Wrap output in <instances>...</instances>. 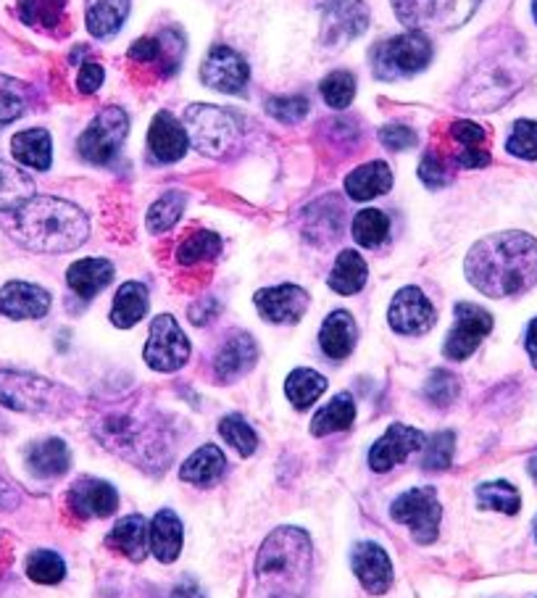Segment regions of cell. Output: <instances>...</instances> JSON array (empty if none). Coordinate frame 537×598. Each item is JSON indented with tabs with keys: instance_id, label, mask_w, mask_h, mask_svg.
I'll list each match as a JSON object with an SVG mask.
<instances>
[{
	"instance_id": "obj_1",
	"label": "cell",
	"mask_w": 537,
	"mask_h": 598,
	"mask_svg": "<svg viewBox=\"0 0 537 598\" xmlns=\"http://www.w3.org/2000/svg\"><path fill=\"white\" fill-rule=\"evenodd\" d=\"M467 277L490 298L520 296L537 285V240L527 232H498L467 256Z\"/></svg>"
},
{
	"instance_id": "obj_2",
	"label": "cell",
	"mask_w": 537,
	"mask_h": 598,
	"mask_svg": "<svg viewBox=\"0 0 537 598\" xmlns=\"http://www.w3.org/2000/svg\"><path fill=\"white\" fill-rule=\"evenodd\" d=\"M11 235L35 253H69L90 235V222L80 206L54 195H32L11 217Z\"/></svg>"
},
{
	"instance_id": "obj_3",
	"label": "cell",
	"mask_w": 537,
	"mask_h": 598,
	"mask_svg": "<svg viewBox=\"0 0 537 598\" xmlns=\"http://www.w3.org/2000/svg\"><path fill=\"white\" fill-rule=\"evenodd\" d=\"M312 567V538L301 528H277L256 556V598H306Z\"/></svg>"
},
{
	"instance_id": "obj_4",
	"label": "cell",
	"mask_w": 537,
	"mask_h": 598,
	"mask_svg": "<svg viewBox=\"0 0 537 598\" xmlns=\"http://www.w3.org/2000/svg\"><path fill=\"white\" fill-rule=\"evenodd\" d=\"M101 446L116 457H125L140 470L159 472L172 461V440L164 425L153 417H138L132 412H103L93 425Z\"/></svg>"
},
{
	"instance_id": "obj_5",
	"label": "cell",
	"mask_w": 537,
	"mask_h": 598,
	"mask_svg": "<svg viewBox=\"0 0 537 598\" xmlns=\"http://www.w3.org/2000/svg\"><path fill=\"white\" fill-rule=\"evenodd\" d=\"M0 404L22 414H67L74 393L40 375L3 369L0 372Z\"/></svg>"
},
{
	"instance_id": "obj_6",
	"label": "cell",
	"mask_w": 537,
	"mask_h": 598,
	"mask_svg": "<svg viewBox=\"0 0 537 598\" xmlns=\"http://www.w3.org/2000/svg\"><path fill=\"white\" fill-rule=\"evenodd\" d=\"M398 22L411 32H451L464 27L482 0H390Z\"/></svg>"
},
{
	"instance_id": "obj_7",
	"label": "cell",
	"mask_w": 537,
	"mask_h": 598,
	"mask_svg": "<svg viewBox=\"0 0 537 598\" xmlns=\"http://www.w3.org/2000/svg\"><path fill=\"white\" fill-rule=\"evenodd\" d=\"M432 61V43L424 32H409V35L390 37L372 48V69L374 77L382 82L411 77L427 69Z\"/></svg>"
},
{
	"instance_id": "obj_8",
	"label": "cell",
	"mask_w": 537,
	"mask_h": 598,
	"mask_svg": "<svg viewBox=\"0 0 537 598\" xmlns=\"http://www.w3.org/2000/svg\"><path fill=\"white\" fill-rule=\"evenodd\" d=\"M185 129L192 146L211 159H222L241 138V127L235 125V119L222 108L206 106V103H196V106L187 108Z\"/></svg>"
},
{
	"instance_id": "obj_9",
	"label": "cell",
	"mask_w": 537,
	"mask_h": 598,
	"mask_svg": "<svg viewBox=\"0 0 537 598\" xmlns=\"http://www.w3.org/2000/svg\"><path fill=\"white\" fill-rule=\"evenodd\" d=\"M390 515L396 522L406 525L411 530L417 543L427 545L437 541L443 506L437 502L435 487H413V491L398 496L390 506Z\"/></svg>"
},
{
	"instance_id": "obj_10",
	"label": "cell",
	"mask_w": 537,
	"mask_h": 598,
	"mask_svg": "<svg viewBox=\"0 0 537 598\" xmlns=\"http://www.w3.org/2000/svg\"><path fill=\"white\" fill-rule=\"evenodd\" d=\"M129 133V116L119 106H108L95 116L80 138V156L90 164H108Z\"/></svg>"
},
{
	"instance_id": "obj_11",
	"label": "cell",
	"mask_w": 537,
	"mask_h": 598,
	"mask_svg": "<svg viewBox=\"0 0 537 598\" xmlns=\"http://www.w3.org/2000/svg\"><path fill=\"white\" fill-rule=\"evenodd\" d=\"M145 364L156 372H177L190 359V341H187L177 320L172 314H161L151 324V337H148Z\"/></svg>"
},
{
	"instance_id": "obj_12",
	"label": "cell",
	"mask_w": 537,
	"mask_h": 598,
	"mask_svg": "<svg viewBox=\"0 0 537 598\" xmlns=\"http://www.w3.org/2000/svg\"><path fill=\"white\" fill-rule=\"evenodd\" d=\"M493 330V317L488 311L475 307V303H458L456 307V324L445 337L443 354L451 361H464L480 348V343Z\"/></svg>"
},
{
	"instance_id": "obj_13",
	"label": "cell",
	"mask_w": 537,
	"mask_h": 598,
	"mask_svg": "<svg viewBox=\"0 0 537 598\" xmlns=\"http://www.w3.org/2000/svg\"><path fill=\"white\" fill-rule=\"evenodd\" d=\"M387 320L400 335H424L437 322V311L422 290L409 285V288L396 292L390 311H387Z\"/></svg>"
},
{
	"instance_id": "obj_14",
	"label": "cell",
	"mask_w": 537,
	"mask_h": 598,
	"mask_svg": "<svg viewBox=\"0 0 537 598\" xmlns=\"http://www.w3.org/2000/svg\"><path fill=\"white\" fill-rule=\"evenodd\" d=\"M424 444L427 435L422 430H417V427L393 425L390 430L372 446V451H369V467L380 474L390 472L393 467L404 464L411 453L422 451Z\"/></svg>"
},
{
	"instance_id": "obj_15",
	"label": "cell",
	"mask_w": 537,
	"mask_h": 598,
	"mask_svg": "<svg viewBox=\"0 0 537 598\" xmlns=\"http://www.w3.org/2000/svg\"><path fill=\"white\" fill-rule=\"evenodd\" d=\"M200 77H203V82L209 84V88L219 90V93L235 95L248 88L250 69L241 54H235V50L226 48V45H217L209 54V58L203 61Z\"/></svg>"
},
{
	"instance_id": "obj_16",
	"label": "cell",
	"mask_w": 537,
	"mask_h": 598,
	"mask_svg": "<svg viewBox=\"0 0 537 598\" xmlns=\"http://www.w3.org/2000/svg\"><path fill=\"white\" fill-rule=\"evenodd\" d=\"M258 314L275 324H295L306 314L312 296L301 285H277V288H264L254 296Z\"/></svg>"
},
{
	"instance_id": "obj_17",
	"label": "cell",
	"mask_w": 537,
	"mask_h": 598,
	"mask_svg": "<svg viewBox=\"0 0 537 598\" xmlns=\"http://www.w3.org/2000/svg\"><path fill=\"white\" fill-rule=\"evenodd\" d=\"M69 509L82 519H106L119 509V493L98 478H80L69 487Z\"/></svg>"
},
{
	"instance_id": "obj_18",
	"label": "cell",
	"mask_w": 537,
	"mask_h": 598,
	"mask_svg": "<svg viewBox=\"0 0 537 598\" xmlns=\"http://www.w3.org/2000/svg\"><path fill=\"white\" fill-rule=\"evenodd\" d=\"M369 27V9L364 0H329L325 14V37L327 45H342L353 37L364 35Z\"/></svg>"
},
{
	"instance_id": "obj_19",
	"label": "cell",
	"mask_w": 537,
	"mask_h": 598,
	"mask_svg": "<svg viewBox=\"0 0 537 598\" xmlns=\"http://www.w3.org/2000/svg\"><path fill=\"white\" fill-rule=\"evenodd\" d=\"M50 311V292L40 285L22 283H5L0 288V314L9 320H43Z\"/></svg>"
},
{
	"instance_id": "obj_20",
	"label": "cell",
	"mask_w": 537,
	"mask_h": 598,
	"mask_svg": "<svg viewBox=\"0 0 537 598\" xmlns=\"http://www.w3.org/2000/svg\"><path fill=\"white\" fill-rule=\"evenodd\" d=\"M353 572L359 577V583L364 585V590H369L372 596H382L390 590L393 585V564L390 556L385 554V549L372 541H361L353 545V556H351Z\"/></svg>"
},
{
	"instance_id": "obj_21",
	"label": "cell",
	"mask_w": 537,
	"mask_h": 598,
	"mask_svg": "<svg viewBox=\"0 0 537 598\" xmlns=\"http://www.w3.org/2000/svg\"><path fill=\"white\" fill-rule=\"evenodd\" d=\"M187 129L183 122H177L170 112H159L153 119L151 133H148V148H151L153 159L161 164H174L187 153Z\"/></svg>"
},
{
	"instance_id": "obj_22",
	"label": "cell",
	"mask_w": 537,
	"mask_h": 598,
	"mask_svg": "<svg viewBox=\"0 0 537 598\" xmlns=\"http://www.w3.org/2000/svg\"><path fill=\"white\" fill-rule=\"evenodd\" d=\"M256 359H258V346L254 337H250L248 333H237L232 335L222 346V350L217 354L213 372H217L219 382H235L241 380L245 372L254 369Z\"/></svg>"
},
{
	"instance_id": "obj_23",
	"label": "cell",
	"mask_w": 537,
	"mask_h": 598,
	"mask_svg": "<svg viewBox=\"0 0 537 598\" xmlns=\"http://www.w3.org/2000/svg\"><path fill=\"white\" fill-rule=\"evenodd\" d=\"M451 140L456 146H462L453 156V164L464 169H480L490 164V153L485 151V142H488V133L485 127L475 125V122H453L451 125Z\"/></svg>"
},
{
	"instance_id": "obj_24",
	"label": "cell",
	"mask_w": 537,
	"mask_h": 598,
	"mask_svg": "<svg viewBox=\"0 0 537 598\" xmlns=\"http://www.w3.org/2000/svg\"><path fill=\"white\" fill-rule=\"evenodd\" d=\"M355 337H359V330H355V320L351 311H332L327 317L325 324H322L319 333V346L329 359H346L351 356V350L355 346Z\"/></svg>"
},
{
	"instance_id": "obj_25",
	"label": "cell",
	"mask_w": 537,
	"mask_h": 598,
	"mask_svg": "<svg viewBox=\"0 0 537 598\" xmlns=\"http://www.w3.org/2000/svg\"><path fill=\"white\" fill-rule=\"evenodd\" d=\"M108 545L132 559V562H142L148 556V549H151V528L140 515L121 517L112 536H108Z\"/></svg>"
},
{
	"instance_id": "obj_26",
	"label": "cell",
	"mask_w": 537,
	"mask_h": 598,
	"mask_svg": "<svg viewBox=\"0 0 537 598\" xmlns=\"http://www.w3.org/2000/svg\"><path fill=\"white\" fill-rule=\"evenodd\" d=\"M11 153H14V159L22 166L37 169V172L50 169V161H54V142H50L48 129L32 127L14 135V140H11Z\"/></svg>"
},
{
	"instance_id": "obj_27",
	"label": "cell",
	"mask_w": 537,
	"mask_h": 598,
	"mask_svg": "<svg viewBox=\"0 0 537 598\" xmlns=\"http://www.w3.org/2000/svg\"><path fill=\"white\" fill-rule=\"evenodd\" d=\"M112 279L114 264L106 262V258H80L67 272L69 288L82 298H95L106 285H112Z\"/></svg>"
},
{
	"instance_id": "obj_28",
	"label": "cell",
	"mask_w": 537,
	"mask_h": 598,
	"mask_svg": "<svg viewBox=\"0 0 537 598\" xmlns=\"http://www.w3.org/2000/svg\"><path fill=\"white\" fill-rule=\"evenodd\" d=\"M226 474V459L222 448L217 446H200L196 453H190V459H185L179 478L198 487H211L217 485Z\"/></svg>"
},
{
	"instance_id": "obj_29",
	"label": "cell",
	"mask_w": 537,
	"mask_h": 598,
	"mask_svg": "<svg viewBox=\"0 0 537 598\" xmlns=\"http://www.w3.org/2000/svg\"><path fill=\"white\" fill-rule=\"evenodd\" d=\"M27 467L35 478H61L71 467L69 446L61 438H45L40 444H32Z\"/></svg>"
},
{
	"instance_id": "obj_30",
	"label": "cell",
	"mask_w": 537,
	"mask_h": 598,
	"mask_svg": "<svg viewBox=\"0 0 537 598\" xmlns=\"http://www.w3.org/2000/svg\"><path fill=\"white\" fill-rule=\"evenodd\" d=\"M393 187V172L385 161H372L353 169L346 177V193L353 200H372L377 195H385Z\"/></svg>"
},
{
	"instance_id": "obj_31",
	"label": "cell",
	"mask_w": 537,
	"mask_h": 598,
	"mask_svg": "<svg viewBox=\"0 0 537 598\" xmlns=\"http://www.w3.org/2000/svg\"><path fill=\"white\" fill-rule=\"evenodd\" d=\"M183 536H185V530H183V522H179V517L170 509L159 511L151 522L153 556H156L159 562L172 564L174 559L179 556V551H183Z\"/></svg>"
},
{
	"instance_id": "obj_32",
	"label": "cell",
	"mask_w": 537,
	"mask_h": 598,
	"mask_svg": "<svg viewBox=\"0 0 537 598\" xmlns=\"http://www.w3.org/2000/svg\"><path fill=\"white\" fill-rule=\"evenodd\" d=\"M129 14V0H87L85 22L93 37H112Z\"/></svg>"
},
{
	"instance_id": "obj_33",
	"label": "cell",
	"mask_w": 537,
	"mask_h": 598,
	"mask_svg": "<svg viewBox=\"0 0 537 598\" xmlns=\"http://www.w3.org/2000/svg\"><path fill=\"white\" fill-rule=\"evenodd\" d=\"M148 314V288L142 283H125L116 292L112 322L116 327H135Z\"/></svg>"
},
{
	"instance_id": "obj_34",
	"label": "cell",
	"mask_w": 537,
	"mask_h": 598,
	"mask_svg": "<svg viewBox=\"0 0 537 598\" xmlns=\"http://www.w3.org/2000/svg\"><path fill=\"white\" fill-rule=\"evenodd\" d=\"M355 419V401L351 393H340L335 395L329 404L316 412V417L312 419V435L316 438H325V435L348 430Z\"/></svg>"
},
{
	"instance_id": "obj_35",
	"label": "cell",
	"mask_w": 537,
	"mask_h": 598,
	"mask_svg": "<svg viewBox=\"0 0 537 598\" xmlns=\"http://www.w3.org/2000/svg\"><path fill=\"white\" fill-rule=\"evenodd\" d=\"M369 269L366 262L355 251H342L338 262L332 266V275H329V288L340 296H353L366 285Z\"/></svg>"
},
{
	"instance_id": "obj_36",
	"label": "cell",
	"mask_w": 537,
	"mask_h": 598,
	"mask_svg": "<svg viewBox=\"0 0 537 598\" xmlns=\"http://www.w3.org/2000/svg\"><path fill=\"white\" fill-rule=\"evenodd\" d=\"M35 195V182L19 166L0 161V211H16Z\"/></svg>"
},
{
	"instance_id": "obj_37",
	"label": "cell",
	"mask_w": 537,
	"mask_h": 598,
	"mask_svg": "<svg viewBox=\"0 0 537 598\" xmlns=\"http://www.w3.org/2000/svg\"><path fill=\"white\" fill-rule=\"evenodd\" d=\"M327 390V380L314 369H293L284 382V393H288L290 404H293L297 412L308 409L319 401V395Z\"/></svg>"
},
{
	"instance_id": "obj_38",
	"label": "cell",
	"mask_w": 537,
	"mask_h": 598,
	"mask_svg": "<svg viewBox=\"0 0 537 598\" xmlns=\"http://www.w3.org/2000/svg\"><path fill=\"white\" fill-rule=\"evenodd\" d=\"M222 251V238L211 230H196L190 235L183 238L177 249V262L183 266H192V264H203L211 262L213 256H219Z\"/></svg>"
},
{
	"instance_id": "obj_39",
	"label": "cell",
	"mask_w": 537,
	"mask_h": 598,
	"mask_svg": "<svg viewBox=\"0 0 537 598\" xmlns=\"http://www.w3.org/2000/svg\"><path fill=\"white\" fill-rule=\"evenodd\" d=\"M477 504H480V509L503 511L509 517H514L522 509L520 491L506 483V480H495V483H485L477 487Z\"/></svg>"
},
{
	"instance_id": "obj_40",
	"label": "cell",
	"mask_w": 537,
	"mask_h": 598,
	"mask_svg": "<svg viewBox=\"0 0 537 598\" xmlns=\"http://www.w3.org/2000/svg\"><path fill=\"white\" fill-rule=\"evenodd\" d=\"M353 240L364 249H377L380 243H385V238L390 235V219L385 217L380 209H364L353 217Z\"/></svg>"
},
{
	"instance_id": "obj_41",
	"label": "cell",
	"mask_w": 537,
	"mask_h": 598,
	"mask_svg": "<svg viewBox=\"0 0 537 598\" xmlns=\"http://www.w3.org/2000/svg\"><path fill=\"white\" fill-rule=\"evenodd\" d=\"M183 211H185V193H177V191L164 193L156 204L151 206V211H148L145 217L148 232H153V235L170 232L172 227L179 222Z\"/></svg>"
},
{
	"instance_id": "obj_42",
	"label": "cell",
	"mask_w": 537,
	"mask_h": 598,
	"mask_svg": "<svg viewBox=\"0 0 537 598\" xmlns=\"http://www.w3.org/2000/svg\"><path fill=\"white\" fill-rule=\"evenodd\" d=\"M27 112V88L14 77L0 74V129Z\"/></svg>"
},
{
	"instance_id": "obj_43",
	"label": "cell",
	"mask_w": 537,
	"mask_h": 598,
	"mask_svg": "<svg viewBox=\"0 0 537 598\" xmlns=\"http://www.w3.org/2000/svg\"><path fill=\"white\" fill-rule=\"evenodd\" d=\"M219 435H222L226 446L235 448L241 457H250V453H256L258 438L254 427H250L241 414H226V417L219 422Z\"/></svg>"
},
{
	"instance_id": "obj_44",
	"label": "cell",
	"mask_w": 537,
	"mask_h": 598,
	"mask_svg": "<svg viewBox=\"0 0 537 598\" xmlns=\"http://www.w3.org/2000/svg\"><path fill=\"white\" fill-rule=\"evenodd\" d=\"M67 0H19V16L32 27L50 30L61 22Z\"/></svg>"
},
{
	"instance_id": "obj_45",
	"label": "cell",
	"mask_w": 537,
	"mask_h": 598,
	"mask_svg": "<svg viewBox=\"0 0 537 598\" xmlns=\"http://www.w3.org/2000/svg\"><path fill=\"white\" fill-rule=\"evenodd\" d=\"M319 93L325 97L329 108H348L353 103L355 95V77L351 71H332V74L325 77V82L319 84Z\"/></svg>"
},
{
	"instance_id": "obj_46",
	"label": "cell",
	"mask_w": 537,
	"mask_h": 598,
	"mask_svg": "<svg viewBox=\"0 0 537 598\" xmlns=\"http://www.w3.org/2000/svg\"><path fill=\"white\" fill-rule=\"evenodd\" d=\"M27 575L30 580L40 583V585H56L63 580L67 575V564L63 559L54 554V551H35L27 559Z\"/></svg>"
},
{
	"instance_id": "obj_47",
	"label": "cell",
	"mask_w": 537,
	"mask_h": 598,
	"mask_svg": "<svg viewBox=\"0 0 537 598\" xmlns=\"http://www.w3.org/2000/svg\"><path fill=\"white\" fill-rule=\"evenodd\" d=\"M453 448H456V433L443 430L432 435L424 444V457H422V470L427 472H443L448 470L453 461Z\"/></svg>"
},
{
	"instance_id": "obj_48",
	"label": "cell",
	"mask_w": 537,
	"mask_h": 598,
	"mask_svg": "<svg viewBox=\"0 0 537 598\" xmlns=\"http://www.w3.org/2000/svg\"><path fill=\"white\" fill-rule=\"evenodd\" d=\"M458 390H462V382L458 377L448 372V369H437V372L430 375L424 386V399L430 401L432 406L448 409L453 401L458 399Z\"/></svg>"
},
{
	"instance_id": "obj_49",
	"label": "cell",
	"mask_w": 537,
	"mask_h": 598,
	"mask_svg": "<svg viewBox=\"0 0 537 598\" xmlns=\"http://www.w3.org/2000/svg\"><path fill=\"white\" fill-rule=\"evenodd\" d=\"M506 151L520 159L535 161L537 159V122L522 119L516 122L506 140Z\"/></svg>"
},
{
	"instance_id": "obj_50",
	"label": "cell",
	"mask_w": 537,
	"mask_h": 598,
	"mask_svg": "<svg viewBox=\"0 0 537 598\" xmlns=\"http://www.w3.org/2000/svg\"><path fill=\"white\" fill-rule=\"evenodd\" d=\"M308 108L312 103L303 95H290V97H271L267 101V112L275 116L282 125H295V122H303L308 116Z\"/></svg>"
},
{
	"instance_id": "obj_51",
	"label": "cell",
	"mask_w": 537,
	"mask_h": 598,
	"mask_svg": "<svg viewBox=\"0 0 537 598\" xmlns=\"http://www.w3.org/2000/svg\"><path fill=\"white\" fill-rule=\"evenodd\" d=\"M419 180L424 182L427 187H443L448 185L451 172H448V159L435 151L424 153L422 164H419Z\"/></svg>"
},
{
	"instance_id": "obj_52",
	"label": "cell",
	"mask_w": 537,
	"mask_h": 598,
	"mask_svg": "<svg viewBox=\"0 0 537 598\" xmlns=\"http://www.w3.org/2000/svg\"><path fill=\"white\" fill-rule=\"evenodd\" d=\"M380 142L390 151H409L417 146V133L406 125H385L380 129Z\"/></svg>"
},
{
	"instance_id": "obj_53",
	"label": "cell",
	"mask_w": 537,
	"mask_h": 598,
	"mask_svg": "<svg viewBox=\"0 0 537 598\" xmlns=\"http://www.w3.org/2000/svg\"><path fill=\"white\" fill-rule=\"evenodd\" d=\"M101 84H103V67H101V64H95V61L82 64L80 74H77V90H80V93L90 95V93H95Z\"/></svg>"
},
{
	"instance_id": "obj_54",
	"label": "cell",
	"mask_w": 537,
	"mask_h": 598,
	"mask_svg": "<svg viewBox=\"0 0 537 598\" xmlns=\"http://www.w3.org/2000/svg\"><path fill=\"white\" fill-rule=\"evenodd\" d=\"M217 314H219L217 301H213V298H209V301H206V298H203V301L196 303V307L190 309V322L198 324V327H203V324L211 322Z\"/></svg>"
},
{
	"instance_id": "obj_55",
	"label": "cell",
	"mask_w": 537,
	"mask_h": 598,
	"mask_svg": "<svg viewBox=\"0 0 537 598\" xmlns=\"http://www.w3.org/2000/svg\"><path fill=\"white\" fill-rule=\"evenodd\" d=\"M19 502H22V498H19V491H16V487L11 485L9 480L3 478V474H0V511L16 509Z\"/></svg>"
},
{
	"instance_id": "obj_56",
	"label": "cell",
	"mask_w": 537,
	"mask_h": 598,
	"mask_svg": "<svg viewBox=\"0 0 537 598\" xmlns=\"http://www.w3.org/2000/svg\"><path fill=\"white\" fill-rule=\"evenodd\" d=\"M172 598H206V596L200 594V588L196 583H183V585H177V588H174Z\"/></svg>"
},
{
	"instance_id": "obj_57",
	"label": "cell",
	"mask_w": 537,
	"mask_h": 598,
	"mask_svg": "<svg viewBox=\"0 0 537 598\" xmlns=\"http://www.w3.org/2000/svg\"><path fill=\"white\" fill-rule=\"evenodd\" d=\"M527 354L529 359H533V367L537 369V320L529 324L527 330Z\"/></svg>"
},
{
	"instance_id": "obj_58",
	"label": "cell",
	"mask_w": 537,
	"mask_h": 598,
	"mask_svg": "<svg viewBox=\"0 0 537 598\" xmlns=\"http://www.w3.org/2000/svg\"><path fill=\"white\" fill-rule=\"evenodd\" d=\"M529 474H533V478L537 480V453L533 459H529Z\"/></svg>"
},
{
	"instance_id": "obj_59",
	"label": "cell",
	"mask_w": 537,
	"mask_h": 598,
	"mask_svg": "<svg viewBox=\"0 0 537 598\" xmlns=\"http://www.w3.org/2000/svg\"><path fill=\"white\" fill-rule=\"evenodd\" d=\"M533 14H535V19H537V0H533Z\"/></svg>"
},
{
	"instance_id": "obj_60",
	"label": "cell",
	"mask_w": 537,
	"mask_h": 598,
	"mask_svg": "<svg viewBox=\"0 0 537 598\" xmlns=\"http://www.w3.org/2000/svg\"><path fill=\"white\" fill-rule=\"evenodd\" d=\"M535 536H537V519H535Z\"/></svg>"
}]
</instances>
